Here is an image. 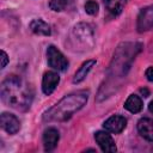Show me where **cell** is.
<instances>
[{"label": "cell", "instance_id": "cell-18", "mask_svg": "<svg viewBox=\"0 0 153 153\" xmlns=\"http://www.w3.org/2000/svg\"><path fill=\"white\" fill-rule=\"evenodd\" d=\"M98 10H99V6H98V4L94 0H88L85 4V11H86V13H88L91 16L97 14L98 13Z\"/></svg>", "mask_w": 153, "mask_h": 153}, {"label": "cell", "instance_id": "cell-4", "mask_svg": "<svg viewBox=\"0 0 153 153\" xmlns=\"http://www.w3.org/2000/svg\"><path fill=\"white\" fill-rule=\"evenodd\" d=\"M71 44L74 50L86 51L92 49L94 39H93V30L90 24L79 23L76 24L71 32Z\"/></svg>", "mask_w": 153, "mask_h": 153}, {"label": "cell", "instance_id": "cell-6", "mask_svg": "<svg viewBox=\"0 0 153 153\" xmlns=\"http://www.w3.org/2000/svg\"><path fill=\"white\" fill-rule=\"evenodd\" d=\"M136 27L139 32H143L153 29V5L145 7L140 11L137 16Z\"/></svg>", "mask_w": 153, "mask_h": 153}, {"label": "cell", "instance_id": "cell-9", "mask_svg": "<svg viewBox=\"0 0 153 153\" xmlns=\"http://www.w3.org/2000/svg\"><path fill=\"white\" fill-rule=\"evenodd\" d=\"M94 139L103 152H108V153L116 152V145L114 142V139L106 131H97L94 134Z\"/></svg>", "mask_w": 153, "mask_h": 153}, {"label": "cell", "instance_id": "cell-5", "mask_svg": "<svg viewBox=\"0 0 153 153\" xmlns=\"http://www.w3.org/2000/svg\"><path fill=\"white\" fill-rule=\"evenodd\" d=\"M47 59H48V65L56 71L65 72L67 71L69 62L65 57V55L54 45H49L47 49Z\"/></svg>", "mask_w": 153, "mask_h": 153}, {"label": "cell", "instance_id": "cell-17", "mask_svg": "<svg viewBox=\"0 0 153 153\" xmlns=\"http://www.w3.org/2000/svg\"><path fill=\"white\" fill-rule=\"evenodd\" d=\"M72 2H73V0H50L49 1V7L53 11L60 12V11L66 10Z\"/></svg>", "mask_w": 153, "mask_h": 153}, {"label": "cell", "instance_id": "cell-14", "mask_svg": "<svg viewBox=\"0 0 153 153\" xmlns=\"http://www.w3.org/2000/svg\"><path fill=\"white\" fill-rule=\"evenodd\" d=\"M103 1L106 11L114 17L121 14L127 2V0H103Z\"/></svg>", "mask_w": 153, "mask_h": 153}, {"label": "cell", "instance_id": "cell-22", "mask_svg": "<svg viewBox=\"0 0 153 153\" xmlns=\"http://www.w3.org/2000/svg\"><path fill=\"white\" fill-rule=\"evenodd\" d=\"M148 109H149V111L153 114V100L149 103V105H148Z\"/></svg>", "mask_w": 153, "mask_h": 153}, {"label": "cell", "instance_id": "cell-19", "mask_svg": "<svg viewBox=\"0 0 153 153\" xmlns=\"http://www.w3.org/2000/svg\"><path fill=\"white\" fill-rule=\"evenodd\" d=\"M7 62H8L7 54H6L4 50H1V68H5L6 65H7Z\"/></svg>", "mask_w": 153, "mask_h": 153}, {"label": "cell", "instance_id": "cell-1", "mask_svg": "<svg viewBox=\"0 0 153 153\" xmlns=\"http://www.w3.org/2000/svg\"><path fill=\"white\" fill-rule=\"evenodd\" d=\"M2 102L19 111H25L30 108L33 99L32 87L18 75H8L0 87Z\"/></svg>", "mask_w": 153, "mask_h": 153}, {"label": "cell", "instance_id": "cell-13", "mask_svg": "<svg viewBox=\"0 0 153 153\" xmlns=\"http://www.w3.org/2000/svg\"><path fill=\"white\" fill-rule=\"evenodd\" d=\"M94 65H96V60H87V61H85V62L80 66V68L75 72V74H74V76H73V82H74V84L81 82V81L87 76L88 72L92 69V67H93Z\"/></svg>", "mask_w": 153, "mask_h": 153}, {"label": "cell", "instance_id": "cell-10", "mask_svg": "<svg viewBox=\"0 0 153 153\" xmlns=\"http://www.w3.org/2000/svg\"><path fill=\"white\" fill-rule=\"evenodd\" d=\"M60 81V76L57 73L55 72H47L43 75V80H42V91L44 94L49 96L54 92V90L56 88L57 84Z\"/></svg>", "mask_w": 153, "mask_h": 153}, {"label": "cell", "instance_id": "cell-12", "mask_svg": "<svg viewBox=\"0 0 153 153\" xmlns=\"http://www.w3.org/2000/svg\"><path fill=\"white\" fill-rule=\"evenodd\" d=\"M137 131L143 139H146L148 141H153V120L147 118V117L139 120Z\"/></svg>", "mask_w": 153, "mask_h": 153}, {"label": "cell", "instance_id": "cell-7", "mask_svg": "<svg viewBox=\"0 0 153 153\" xmlns=\"http://www.w3.org/2000/svg\"><path fill=\"white\" fill-rule=\"evenodd\" d=\"M0 123H1V128L8 133V134H16L19 129H20V122L19 120L8 112H2L0 116Z\"/></svg>", "mask_w": 153, "mask_h": 153}, {"label": "cell", "instance_id": "cell-21", "mask_svg": "<svg viewBox=\"0 0 153 153\" xmlns=\"http://www.w3.org/2000/svg\"><path fill=\"white\" fill-rule=\"evenodd\" d=\"M140 91H141V93H145V97H148V91L146 88H141Z\"/></svg>", "mask_w": 153, "mask_h": 153}, {"label": "cell", "instance_id": "cell-2", "mask_svg": "<svg viewBox=\"0 0 153 153\" xmlns=\"http://www.w3.org/2000/svg\"><path fill=\"white\" fill-rule=\"evenodd\" d=\"M88 99V91H78L65 96L59 103L53 105L43 114L45 122H63L72 117L73 114L79 111Z\"/></svg>", "mask_w": 153, "mask_h": 153}, {"label": "cell", "instance_id": "cell-20", "mask_svg": "<svg viewBox=\"0 0 153 153\" xmlns=\"http://www.w3.org/2000/svg\"><path fill=\"white\" fill-rule=\"evenodd\" d=\"M145 75H146V78H147V80L153 81V66H152V67H148V68L146 69Z\"/></svg>", "mask_w": 153, "mask_h": 153}, {"label": "cell", "instance_id": "cell-11", "mask_svg": "<svg viewBox=\"0 0 153 153\" xmlns=\"http://www.w3.org/2000/svg\"><path fill=\"white\" fill-rule=\"evenodd\" d=\"M59 139H60V134H59V130L54 127H50L48 129L44 130L43 133V145H44V149L45 151H53L57 142H59Z\"/></svg>", "mask_w": 153, "mask_h": 153}, {"label": "cell", "instance_id": "cell-3", "mask_svg": "<svg viewBox=\"0 0 153 153\" xmlns=\"http://www.w3.org/2000/svg\"><path fill=\"white\" fill-rule=\"evenodd\" d=\"M141 50V44L139 43H122L117 47L114 59L110 66V72L111 76L118 75V76H124L130 68V65L133 60L135 59L136 54Z\"/></svg>", "mask_w": 153, "mask_h": 153}, {"label": "cell", "instance_id": "cell-15", "mask_svg": "<svg viewBox=\"0 0 153 153\" xmlns=\"http://www.w3.org/2000/svg\"><path fill=\"white\" fill-rule=\"evenodd\" d=\"M30 29L33 33L36 35H43V36H49L51 33L49 24H47L42 19H33L30 23Z\"/></svg>", "mask_w": 153, "mask_h": 153}, {"label": "cell", "instance_id": "cell-8", "mask_svg": "<svg viewBox=\"0 0 153 153\" xmlns=\"http://www.w3.org/2000/svg\"><path fill=\"white\" fill-rule=\"evenodd\" d=\"M104 128L105 130L110 131V133H114V134H118L121 133L126 126H127V120L121 116V115H114L111 117H109L105 122H104Z\"/></svg>", "mask_w": 153, "mask_h": 153}, {"label": "cell", "instance_id": "cell-16", "mask_svg": "<svg viewBox=\"0 0 153 153\" xmlns=\"http://www.w3.org/2000/svg\"><path fill=\"white\" fill-rule=\"evenodd\" d=\"M124 108L131 114H137L142 110V100L139 96L130 94L124 103Z\"/></svg>", "mask_w": 153, "mask_h": 153}]
</instances>
